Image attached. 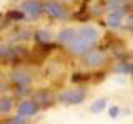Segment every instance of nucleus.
<instances>
[{
  "mask_svg": "<svg viewBox=\"0 0 133 124\" xmlns=\"http://www.w3.org/2000/svg\"><path fill=\"white\" fill-rule=\"evenodd\" d=\"M10 81L15 84V88L17 86H30L32 81H33V76L27 71V69L18 68L10 74Z\"/></svg>",
  "mask_w": 133,
  "mask_h": 124,
  "instance_id": "9",
  "label": "nucleus"
},
{
  "mask_svg": "<svg viewBox=\"0 0 133 124\" xmlns=\"http://www.w3.org/2000/svg\"><path fill=\"white\" fill-rule=\"evenodd\" d=\"M32 96H33L32 99L40 106V109H42V107H50V106H53V104H55V101H57V96H55L53 93H50L48 89L35 91V93H32Z\"/></svg>",
  "mask_w": 133,
  "mask_h": 124,
  "instance_id": "7",
  "label": "nucleus"
},
{
  "mask_svg": "<svg viewBox=\"0 0 133 124\" xmlns=\"http://www.w3.org/2000/svg\"><path fill=\"white\" fill-rule=\"evenodd\" d=\"M15 106V99L14 96H2L0 98V114H8Z\"/></svg>",
  "mask_w": 133,
  "mask_h": 124,
  "instance_id": "12",
  "label": "nucleus"
},
{
  "mask_svg": "<svg viewBox=\"0 0 133 124\" xmlns=\"http://www.w3.org/2000/svg\"><path fill=\"white\" fill-rule=\"evenodd\" d=\"M127 28L133 32V15H127Z\"/></svg>",
  "mask_w": 133,
  "mask_h": 124,
  "instance_id": "23",
  "label": "nucleus"
},
{
  "mask_svg": "<svg viewBox=\"0 0 133 124\" xmlns=\"http://www.w3.org/2000/svg\"><path fill=\"white\" fill-rule=\"evenodd\" d=\"M33 38L38 45H43V43H50V38H52V33L48 30H37L33 33Z\"/></svg>",
  "mask_w": 133,
  "mask_h": 124,
  "instance_id": "13",
  "label": "nucleus"
},
{
  "mask_svg": "<svg viewBox=\"0 0 133 124\" xmlns=\"http://www.w3.org/2000/svg\"><path fill=\"white\" fill-rule=\"evenodd\" d=\"M87 94H88V91L85 88L65 89V91H62V93H58L57 101L62 103V104H65V106H77V104H82L87 99Z\"/></svg>",
  "mask_w": 133,
  "mask_h": 124,
  "instance_id": "2",
  "label": "nucleus"
},
{
  "mask_svg": "<svg viewBox=\"0 0 133 124\" xmlns=\"http://www.w3.org/2000/svg\"><path fill=\"white\" fill-rule=\"evenodd\" d=\"M43 12L48 13L52 18H66L68 17V10L58 0H47L43 3Z\"/></svg>",
  "mask_w": 133,
  "mask_h": 124,
  "instance_id": "6",
  "label": "nucleus"
},
{
  "mask_svg": "<svg viewBox=\"0 0 133 124\" xmlns=\"http://www.w3.org/2000/svg\"><path fill=\"white\" fill-rule=\"evenodd\" d=\"M20 12L27 15L30 20H35L43 13V3L38 0H23L20 5Z\"/></svg>",
  "mask_w": 133,
  "mask_h": 124,
  "instance_id": "5",
  "label": "nucleus"
},
{
  "mask_svg": "<svg viewBox=\"0 0 133 124\" xmlns=\"http://www.w3.org/2000/svg\"><path fill=\"white\" fill-rule=\"evenodd\" d=\"M58 2H73V0H58Z\"/></svg>",
  "mask_w": 133,
  "mask_h": 124,
  "instance_id": "25",
  "label": "nucleus"
},
{
  "mask_svg": "<svg viewBox=\"0 0 133 124\" xmlns=\"http://www.w3.org/2000/svg\"><path fill=\"white\" fill-rule=\"evenodd\" d=\"M130 0H107V3L110 7H127Z\"/></svg>",
  "mask_w": 133,
  "mask_h": 124,
  "instance_id": "19",
  "label": "nucleus"
},
{
  "mask_svg": "<svg viewBox=\"0 0 133 124\" xmlns=\"http://www.w3.org/2000/svg\"><path fill=\"white\" fill-rule=\"evenodd\" d=\"M33 93L30 86H17L15 88V96H18V98H25V96H30V94ZM27 99V98H25Z\"/></svg>",
  "mask_w": 133,
  "mask_h": 124,
  "instance_id": "17",
  "label": "nucleus"
},
{
  "mask_svg": "<svg viewBox=\"0 0 133 124\" xmlns=\"http://www.w3.org/2000/svg\"><path fill=\"white\" fill-rule=\"evenodd\" d=\"M7 17H8V18H12V20H22L25 15H23L20 10H14V12H8Z\"/></svg>",
  "mask_w": 133,
  "mask_h": 124,
  "instance_id": "21",
  "label": "nucleus"
},
{
  "mask_svg": "<svg viewBox=\"0 0 133 124\" xmlns=\"http://www.w3.org/2000/svg\"><path fill=\"white\" fill-rule=\"evenodd\" d=\"M40 111V106L37 104L33 99H22V101L18 103V106H17V114L18 116H23V118H32V116H35L37 113Z\"/></svg>",
  "mask_w": 133,
  "mask_h": 124,
  "instance_id": "8",
  "label": "nucleus"
},
{
  "mask_svg": "<svg viewBox=\"0 0 133 124\" xmlns=\"http://www.w3.org/2000/svg\"><path fill=\"white\" fill-rule=\"evenodd\" d=\"M5 91H8V84L3 81H0V93H5Z\"/></svg>",
  "mask_w": 133,
  "mask_h": 124,
  "instance_id": "24",
  "label": "nucleus"
},
{
  "mask_svg": "<svg viewBox=\"0 0 133 124\" xmlns=\"http://www.w3.org/2000/svg\"><path fill=\"white\" fill-rule=\"evenodd\" d=\"M131 69H133V63H130V61H120L115 66V71L120 74H130Z\"/></svg>",
  "mask_w": 133,
  "mask_h": 124,
  "instance_id": "15",
  "label": "nucleus"
},
{
  "mask_svg": "<svg viewBox=\"0 0 133 124\" xmlns=\"http://www.w3.org/2000/svg\"><path fill=\"white\" fill-rule=\"evenodd\" d=\"M27 55V48L23 47H8V53L5 56L7 61H20Z\"/></svg>",
  "mask_w": 133,
  "mask_h": 124,
  "instance_id": "10",
  "label": "nucleus"
},
{
  "mask_svg": "<svg viewBox=\"0 0 133 124\" xmlns=\"http://www.w3.org/2000/svg\"><path fill=\"white\" fill-rule=\"evenodd\" d=\"M82 58H83V65L88 66V68H93V69H97V68H100V66H103L107 63L105 53H103L102 50H98V48L90 50V51L85 53Z\"/></svg>",
  "mask_w": 133,
  "mask_h": 124,
  "instance_id": "4",
  "label": "nucleus"
},
{
  "mask_svg": "<svg viewBox=\"0 0 133 124\" xmlns=\"http://www.w3.org/2000/svg\"><path fill=\"white\" fill-rule=\"evenodd\" d=\"M107 103H108L107 98H100V99H97V101H95L93 104L90 106V111H91L93 114H100V113H102V111L107 107Z\"/></svg>",
  "mask_w": 133,
  "mask_h": 124,
  "instance_id": "14",
  "label": "nucleus"
},
{
  "mask_svg": "<svg viewBox=\"0 0 133 124\" xmlns=\"http://www.w3.org/2000/svg\"><path fill=\"white\" fill-rule=\"evenodd\" d=\"M75 35H77V30L75 28H63L60 33H58V43H62V45H70L72 43V40L75 38Z\"/></svg>",
  "mask_w": 133,
  "mask_h": 124,
  "instance_id": "11",
  "label": "nucleus"
},
{
  "mask_svg": "<svg viewBox=\"0 0 133 124\" xmlns=\"http://www.w3.org/2000/svg\"><path fill=\"white\" fill-rule=\"evenodd\" d=\"M30 35H32V33L28 32V30H22L18 35L15 36V38H17V40H28V38H30Z\"/></svg>",
  "mask_w": 133,
  "mask_h": 124,
  "instance_id": "22",
  "label": "nucleus"
},
{
  "mask_svg": "<svg viewBox=\"0 0 133 124\" xmlns=\"http://www.w3.org/2000/svg\"><path fill=\"white\" fill-rule=\"evenodd\" d=\"M127 15H128L127 7H110L108 15H107V22L103 25H107V27H110V28H120L123 18Z\"/></svg>",
  "mask_w": 133,
  "mask_h": 124,
  "instance_id": "3",
  "label": "nucleus"
},
{
  "mask_svg": "<svg viewBox=\"0 0 133 124\" xmlns=\"http://www.w3.org/2000/svg\"><path fill=\"white\" fill-rule=\"evenodd\" d=\"M120 113H122V111H120L118 106H110L108 107V116H110L111 119H116L120 116Z\"/></svg>",
  "mask_w": 133,
  "mask_h": 124,
  "instance_id": "20",
  "label": "nucleus"
},
{
  "mask_svg": "<svg viewBox=\"0 0 133 124\" xmlns=\"http://www.w3.org/2000/svg\"><path fill=\"white\" fill-rule=\"evenodd\" d=\"M130 74H133V69H131V73H130Z\"/></svg>",
  "mask_w": 133,
  "mask_h": 124,
  "instance_id": "26",
  "label": "nucleus"
},
{
  "mask_svg": "<svg viewBox=\"0 0 133 124\" xmlns=\"http://www.w3.org/2000/svg\"><path fill=\"white\" fill-rule=\"evenodd\" d=\"M70 80L73 83H85V81L90 80V74H87V73H73Z\"/></svg>",
  "mask_w": 133,
  "mask_h": 124,
  "instance_id": "18",
  "label": "nucleus"
},
{
  "mask_svg": "<svg viewBox=\"0 0 133 124\" xmlns=\"http://www.w3.org/2000/svg\"><path fill=\"white\" fill-rule=\"evenodd\" d=\"M3 124H30V118H23V116H10L7 118Z\"/></svg>",
  "mask_w": 133,
  "mask_h": 124,
  "instance_id": "16",
  "label": "nucleus"
},
{
  "mask_svg": "<svg viewBox=\"0 0 133 124\" xmlns=\"http://www.w3.org/2000/svg\"><path fill=\"white\" fill-rule=\"evenodd\" d=\"M100 38L98 30L93 25H85V27L78 28L75 38L72 40V43L66 45L68 51L75 56H83L85 53H88L90 50L95 48V43Z\"/></svg>",
  "mask_w": 133,
  "mask_h": 124,
  "instance_id": "1",
  "label": "nucleus"
}]
</instances>
